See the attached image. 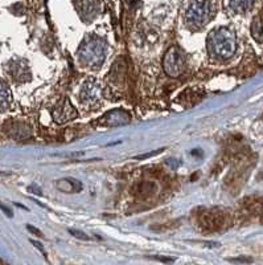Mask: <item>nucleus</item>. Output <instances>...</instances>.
<instances>
[{
    "label": "nucleus",
    "mask_w": 263,
    "mask_h": 265,
    "mask_svg": "<svg viewBox=\"0 0 263 265\" xmlns=\"http://www.w3.org/2000/svg\"><path fill=\"white\" fill-rule=\"evenodd\" d=\"M208 51L214 58L228 60L233 57L237 51V37L233 31L228 28L214 29L208 36Z\"/></svg>",
    "instance_id": "f257e3e1"
},
{
    "label": "nucleus",
    "mask_w": 263,
    "mask_h": 265,
    "mask_svg": "<svg viewBox=\"0 0 263 265\" xmlns=\"http://www.w3.org/2000/svg\"><path fill=\"white\" fill-rule=\"evenodd\" d=\"M107 54V43L101 37H89L81 44L78 58L81 64L89 68L101 67Z\"/></svg>",
    "instance_id": "f03ea898"
},
{
    "label": "nucleus",
    "mask_w": 263,
    "mask_h": 265,
    "mask_svg": "<svg viewBox=\"0 0 263 265\" xmlns=\"http://www.w3.org/2000/svg\"><path fill=\"white\" fill-rule=\"evenodd\" d=\"M214 16V6L210 0H197L187 11V23L192 27H203Z\"/></svg>",
    "instance_id": "7ed1b4c3"
},
{
    "label": "nucleus",
    "mask_w": 263,
    "mask_h": 265,
    "mask_svg": "<svg viewBox=\"0 0 263 265\" xmlns=\"http://www.w3.org/2000/svg\"><path fill=\"white\" fill-rule=\"evenodd\" d=\"M185 56L179 47H172L167 51L163 60V69L169 77H179L185 71Z\"/></svg>",
    "instance_id": "20e7f679"
},
{
    "label": "nucleus",
    "mask_w": 263,
    "mask_h": 265,
    "mask_svg": "<svg viewBox=\"0 0 263 265\" xmlns=\"http://www.w3.org/2000/svg\"><path fill=\"white\" fill-rule=\"evenodd\" d=\"M81 101L85 105H93V104L98 103L102 98V87L99 85L98 81L89 80L83 84L81 93H79Z\"/></svg>",
    "instance_id": "39448f33"
},
{
    "label": "nucleus",
    "mask_w": 263,
    "mask_h": 265,
    "mask_svg": "<svg viewBox=\"0 0 263 265\" xmlns=\"http://www.w3.org/2000/svg\"><path fill=\"white\" fill-rule=\"evenodd\" d=\"M53 118L58 124L69 122L72 119L77 118V110L70 104L69 99H63L62 103L53 110Z\"/></svg>",
    "instance_id": "423d86ee"
},
{
    "label": "nucleus",
    "mask_w": 263,
    "mask_h": 265,
    "mask_svg": "<svg viewBox=\"0 0 263 265\" xmlns=\"http://www.w3.org/2000/svg\"><path fill=\"white\" fill-rule=\"evenodd\" d=\"M77 8L79 11V15L85 20H87L97 13L98 3H97V0H78L77 2Z\"/></svg>",
    "instance_id": "0eeeda50"
},
{
    "label": "nucleus",
    "mask_w": 263,
    "mask_h": 265,
    "mask_svg": "<svg viewBox=\"0 0 263 265\" xmlns=\"http://www.w3.org/2000/svg\"><path fill=\"white\" fill-rule=\"evenodd\" d=\"M107 126H121L130 122V114L123 110H113L105 115Z\"/></svg>",
    "instance_id": "6e6552de"
},
{
    "label": "nucleus",
    "mask_w": 263,
    "mask_h": 265,
    "mask_svg": "<svg viewBox=\"0 0 263 265\" xmlns=\"http://www.w3.org/2000/svg\"><path fill=\"white\" fill-rule=\"evenodd\" d=\"M254 0H225V6L233 13H245L253 6Z\"/></svg>",
    "instance_id": "1a4fd4ad"
},
{
    "label": "nucleus",
    "mask_w": 263,
    "mask_h": 265,
    "mask_svg": "<svg viewBox=\"0 0 263 265\" xmlns=\"http://www.w3.org/2000/svg\"><path fill=\"white\" fill-rule=\"evenodd\" d=\"M11 74H12L15 80L23 81V83L31 80V72H29L28 67L26 64H23V63H17V64L12 65Z\"/></svg>",
    "instance_id": "9d476101"
},
{
    "label": "nucleus",
    "mask_w": 263,
    "mask_h": 265,
    "mask_svg": "<svg viewBox=\"0 0 263 265\" xmlns=\"http://www.w3.org/2000/svg\"><path fill=\"white\" fill-rule=\"evenodd\" d=\"M57 189L63 192H78L81 191L82 186L76 179H62L57 183Z\"/></svg>",
    "instance_id": "9b49d317"
},
{
    "label": "nucleus",
    "mask_w": 263,
    "mask_h": 265,
    "mask_svg": "<svg viewBox=\"0 0 263 265\" xmlns=\"http://www.w3.org/2000/svg\"><path fill=\"white\" fill-rule=\"evenodd\" d=\"M251 36L255 42L263 43V17H254L251 23Z\"/></svg>",
    "instance_id": "f8f14e48"
},
{
    "label": "nucleus",
    "mask_w": 263,
    "mask_h": 265,
    "mask_svg": "<svg viewBox=\"0 0 263 265\" xmlns=\"http://www.w3.org/2000/svg\"><path fill=\"white\" fill-rule=\"evenodd\" d=\"M11 104V92L4 81L0 80V112L6 110Z\"/></svg>",
    "instance_id": "ddd939ff"
},
{
    "label": "nucleus",
    "mask_w": 263,
    "mask_h": 265,
    "mask_svg": "<svg viewBox=\"0 0 263 265\" xmlns=\"http://www.w3.org/2000/svg\"><path fill=\"white\" fill-rule=\"evenodd\" d=\"M69 232L73 235L74 237H78L81 240H89V236H86L85 233L81 232V231H77V230H69Z\"/></svg>",
    "instance_id": "4468645a"
},
{
    "label": "nucleus",
    "mask_w": 263,
    "mask_h": 265,
    "mask_svg": "<svg viewBox=\"0 0 263 265\" xmlns=\"http://www.w3.org/2000/svg\"><path fill=\"white\" fill-rule=\"evenodd\" d=\"M28 230L31 231V232H35L36 235H37V236H42V233L40 232V231L36 230V228H33V227H31V226H28Z\"/></svg>",
    "instance_id": "2eb2a0df"
},
{
    "label": "nucleus",
    "mask_w": 263,
    "mask_h": 265,
    "mask_svg": "<svg viewBox=\"0 0 263 265\" xmlns=\"http://www.w3.org/2000/svg\"><path fill=\"white\" fill-rule=\"evenodd\" d=\"M0 208H2V210H3V211L6 212V214L8 215V216H12V212H11L10 210H8V208H7V207H4V206H2V205H0Z\"/></svg>",
    "instance_id": "dca6fc26"
}]
</instances>
